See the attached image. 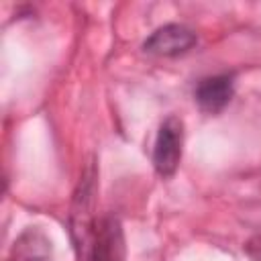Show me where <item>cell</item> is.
Segmentation results:
<instances>
[{
  "mask_svg": "<svg viewBox=\"0 0 261 261\" xmlns=\"http://www.w3.org/2000/svg\"><path fill=\"white\" fill-rule=\"evenodd\" d=\"M181 145H184V122L177 116H167L159 126L153 149V165L159 175L169 177L175 173L181 159Z\"/></svg>",
  "mask_w": 261,
  "mask_h": 261,
  "instance_id": "cell-2",
  "label": "cell"
},
{
  "mask_svg": "<svg viewBox=\"0 0 261 261\" xmlns=\"http://www.w3.org/2000/svg\"><path fill=\"white\" fill-rule=\"evenodd\" d=\"M196 45V33L184 24H165L157 29L145 43L143 49L153 55L173 57L190 51Z\"/></svg>",
  "mask_w": 261,
  "mask_h": 261,
  "instance_id": "cell-3",
  "label": "cell"
},
{
  "mask_svg": "<svg viewBox=\"0 0 261 261\" xmlns=\"http://www.w3.org/2000/svg\"><path fill=\"white\" fill-rule=\"evenodd\" d=\"M51 241L41 228H27L12 245L10 261H51Z\"/></svg>",
  "mask_w": 261,
  "mask_h": 261,
  "instance_id": "cell-5",
  "label": "cell"
},
{
  "mask_svg": "<svg viewBox=\"0 0 261 261\" xmlns=\"http://www.w3.org/2000/svg\"><path fill=\"white\" fill-rule=\"evenodd\" d=\"M232 94H234V88H232V77L230 75L206 77V80H202L198 84V88L194 92L198 106L204 112H210V114L220 112L230 102Z\"/></svg>",
  "mask_w": 261,
  "mask_h": 261,
  "instance_id": "cell-4",
  "label": "cell"
},
{
  "mask_svg": "<svg viewBox=\"0 0 261 261\" xmlns=\"http://www.w3.org/2000/svg\"><path fill=\"white\" fill-rule=\"evenodd\" d=\"M84 249L88 261H124L126 247L120 220L112 214L94 220L92 232Z\"/></svg>",
  "mask_w": 261,
  "mask_h": 261,
  "instance_id": "cell-1",
  "label": "cell"
}]
</instances>
